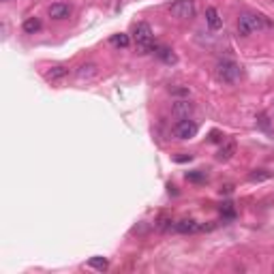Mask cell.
I'll return each mask as SVG.
<instances>
[{
	"mask_svg": "<svg viewBox=\"0 0 274 274\" xmlns=\"http://www.w3.org/2000/svg\"><path fill=\"white\" fill-rule=\"evenodd\" d=\"M22 30H24L26 34H34L41 30V20L39 18H28L24 24H22Z\"/></svg>",
	"mask_w": 274,
	"mask_h": 274,
	"instance_id": "14",
	"label": "cell"
},
{
	"mask_svg": "<svg viewBox=\"0 0 274 274\" xmlns=\"http://www.w3.org/2000/svg\"><path fill=\"white\" fill-rule=\"evenodd\" d=\"M172 114H174V118H178V120H186V118L193 114V103H188V101H176V103L172 105Z\"/></svg>",
	"mask_w": 274,
	"mask_h": 274,
	"instance_id": "6",
	"label": "cell"
},
{
	"mask_svg": "<svg viewBox=\"0 0 274 274\" xmlns=\"http://www.w3.org/2000/svg\"><path fill=\"white\" fill-rule=\"evenodd\" d=\"M170 13L176 20H182V22L193 20L195 18V2L193 0H176V2H172Z\"/></svg>",
	"mask_w": 274,
	"mask_h": 274,
	"instance_id": "4",
	"label": "cell"
},
{
	"mask_svg": "<svg viewBox=\"0 0 274 274\" xmlns=\"http://www.w3.org/2000/svg\"><path fill=\"white\" fill-rule=\"evenodd\" d=\"M172 223H174V220H170L167 216H161L156 220V230L158 232H167V230H172Z\"/></svg>",
	"mask_w": 274,
	"mask_h": 274,
	"instance_id": "18",
	"label": "cell"
},
{
	"mask_svg": "<svg viewBox=\"0 0 274 274\" xmlns=\"http://www.w3.org/2000/svg\"><path fill=\"white\" fill-rule=\"evenodd\" d=\"M133 39L135 45L140 50V54H148V52H154V34H152V28L146 22H140L133 30Z\"/></svg>",
	"mask_w": 274,
	"mask_h": 274,
	"instance_id": "2",
	"label": "cell"
},
{
	"mask_svg": "<svg viewBox=\"0 0 274 274\" xmlns=\"http://www.w3.org/2000/svg\"><path fill=\"white\" fill-rule=\"evenodd\" d=\"M206 24H208L210 30H218L223 26V18H220V13L214 6H208V9H206Z\"/></svg>",
	"mask_w": 274,
	"mask_h": 274,
	"instance_id": "9",
	"label": "cell"
},
{
	"mask_svg": "<svg viewBox=\"0 0 274 274\" xmlns=\"http://www.w3.org/2000/svg\"><path fill=\"white\" fill-rule=\"evenodd\" d=\"M88 266L94 270H108V260H105V257H92V260L88 262Z\"/></svg>",
	"mask_w": 274,
	"mask_h": 274,
	"instance_id": "17",
	"label": "cell"
},
{
	"mask_svg": "<svg viewBox=\"0 0 274 274\" xmlns=\"http://www.w3.org/2000/svg\"><path fill=\"white\" fill-rule=\"evenodd\" d=\"M236 148H238L236 142H225L223 146H220V150L216 152V158L218 161H230V158L236 154Z\"/></svg>",
	"mask_w": 274,
	"mask_h": 274,
	"instance_id": "12",
	"label": "cell"
},
{
	"mask_svg": "<svg viewBox=\"0 0 274 274\" xmlns=\"http://www.w3.org/2000/svg\"><path fill=\"white\" fill-rule=\"evenodd\" d=\"M48 15L52 20H66L68 15H71V6L64 2H54V4H50Z\"/></svg>",
	"mask_w": 274,
	"mask_h": 274,
	"instance_id": "7",
	"label": "cell"
},
{
	"mask_svg": "<svg viewBox=\"0 0 274 274\" xmlns=\"http://www.w3.org/2000/svg\"><path fill=\"white\" fill-rule=\"evenodd\" d=\"M197 131H200V126H197V122H193V120H180V122L176 124V128H174V133H176L178 140H191V137L197 135Z\"/></svg>",
	"mask_w": 274,
	"mask_h": 274,
	"instance_id": "5",
	"label": "cell"
},
{
	"mask_svg": "<svg viewBox=\"0 0 274 274\" xmlns=\"http://www.w3.org/2000/svg\"><path fill=\"white\" fill-rule=\"evenodd\" d=\"M220 214H223V218H234L236 212H234V208H232V204H225L223 208H220Z\"/></svg>",
	"mask_w": 274,
	"mask_h": 274,
	"instance_id": "19",
	"label": "cell"
},
{
	"mask_svg": "<svg viewBox=\"0 0 274 274\" xmlns=\"http://www.w3.org/2000/svg\"><path fill=\"white\" fill-rule=\"evenodd\" d=\"M270 176H272V174L268 170H255V172L248 174V180L250 182H264V180H268Z\"/></svg>",
	"mask_w": 274,
	"mask_h": 274,
	"instance_id": "15",
	"label": "cell"
},
{
	"mask_svg": "<svg viewBox=\"0 0 274 274\" xmlns=\"http://www.w3.org/2000/svg\"><path fill=\"white\" fill-rule=\"evenodd\" d=\"M186 178H188V180H193V182H202V180H204V176H202V174H195V172L186 174Z\"/></svg>",
	"mask_w": 274,
	"mask_h": 274,
	"instance_id": "20",
	"label": "cell"
},
{
	"mask_svg": "<svg viewBox=\"0 0 274 274\" xmlns=\"http://www.w3.org/2000/svg\"><path fill=\"white\" fill-rule=\"evenodd\" d=\"M110 43L114 45V48H128V43H131V39H128V34H114Z\"/></svg>",
	"mask_w": 274,
	"mask_h": 274,
	"instance_id": "16",
	"label": "cell"
},
{
	"mask_svg": "<svg viewBox=\"0 0 274 274\" xmlns=\"http://www.w3.org/2000/svg\"><path fill=\"white\" fill-rule=\"evenodd\" d=\"M272 24L268 20L264 18V15H257V13H244L238 18V32L242 36H250L255 32H262V30L270 28Z\"/></svg>",
	"mask_w": 274,
	"mask_h": 274,
	"instance_id": "1",
	"label": "cell"
},
{
	"mask_svg": "<svg viewBox=\"0 0 274 274\" xmlns=\"http://www.w3.org/2000/svg\"><path fill=\"white\" fill-rule=\"evenodd\" d=\"M216 78L223 82V84H238L242 80V66L234 60H218L216 62Z\"/></svg>",
	"mask_w": 274,
	"mask_h": 274,
	"instance_id": "3",
	"label": "cell"
},
{
	"mask_svg": "<svg viewBox=\"0 0 274 274\" xmlns=\"http://www.w3.org/2000/svg\"><path fill=\"white\" fill-rule=\"evenodd\" d=\"M174 230H176L178 234H195V232L202 230V225L197 223L195 218H182V220H178V223L174 225Z\"/></svg>",
	"mask_w": 274,
	"mask_h": 274,
	"instance_id": "8",
	"label": "cell"
},
{
	"mask_svg": "<svg viewBox=\"0 0 274 274\" xmlns=\"http://www.w3.org/2000/svg\"><path fill=\"white\" fill-rule=\"evenodd\" d=\"M66 75H68V68L62 66V64H58V66H52L50 71H45V80H48V82H62Z\"/></svg>",
	"mask_w": 274,
	"mask_h": 274,
	"instance_id": "11",
	"label": "cell"
},
{
	"mask_svg": "<svg viewBox=\"0 0 274 274\" xmlns=\"http://www.w3.org/2000/svg\"><path fill=\"white\" fill-rule=\"evenodd\" d=\"M210 142H220V133L212 131V133H210Z\"/></svg>",
	"mask_w": 274,
	"mask_h": 274,
	"instance_id": "21",
	"label": "cell"
},
{
	"mask_svg": "<svg viewBox=\"0 0 274 274\" xmlns=\"http://www.w3.org/2000/svg\"><path fill=\"white\" fill-rule=\"evenodd\" d=\"M96 73H98V68H96L94 62H84V64L78 66V71H75L78 80H92Z\"/></svg>",
	"mask_w": 274,
	"mask_h": 274,
	"instance_id": "10",
	"label": "cell"
},
{
	"mask_svg": "<svg viewBox=\"0 0 274 274\" xmlns=\"http://www.w3.org/2000/svg\"><path fill=\"white\" fill-rule=\"evenodd\" d=\"M154 54H156L158 58H161L165 64H176V60H178L176 54H174V52H172L170 48H163V45H161V48H154Z\"/></svg>",
	"mask_w": 274,
	"mask_h": 274,
	"instance_id": "13",
	"label": "cell"
},
{
	"mask_svg": "<svg viewBox=\"0 0 274 274\" xmlns=\"http://www.w3.org/2000/svg\"><path fill=\"white\" fill-rule=\"evenodd\" d=\"M2 2H9V0H2Z\"/></svg>",
	"mask_w": 274,
	"mask_h": 274,
	"instance_id": "22",
	"label": "cell"
}]
</instances>
